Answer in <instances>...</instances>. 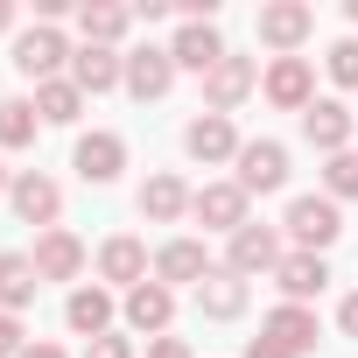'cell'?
<instances>
[{"mask_svg":"<svg viewBox=\"0 0 358 358\" xmlns=\"http://www.w3.org/2000/svg\"><path fill=\"white\" fill-rule=\"evenodd\" d=\"M71 57H78V50H71V43H64V29H50V22H36V29H22V36H15V71H22V78H36V85H50Z\"/></svg>","mask_w":358,"mask_h":358,"instance_id":"6da1fadb","label":"cell"},{"mask_svg":"<svg viewBox=\"0 0 358 358\" xmlns=\"http://www.w3.org/2000/svg\"><path fill=\"white\" fill-rule=\"evenodd\" d=\"M337 232H344V218H337L330 197H295V204H288V239H295V253H323V246H337Z\"/></svg>","mask_w":358,"mask_h":358,"instance_id":"7a4b0ae2","label":"cell"},{"mask_svg":"<svg viewBox=\"0 0 358 358\" xmlns=\"http://www.w3.org/2000/svg\"><path fill=\"white\" fill-rule=\"evenodd\" d=\"M225 267H232L239 281L274 274V267H281V232H274V225H239V232L225 239Z\"/></svg>","mask_w":358,"mask_h":358,"instance_id":"3957f363","label":"cell"},{"mask_svg":"<svg viewBox=\"0 0 358 358\" xmlns=\"http://www.w3.org/2000/svg\"><path fill=\"white\" fill-rule=\"evenodd\" d=\"M260 92H267L281 113H309V106H316V71H309V57H274L267 78H260Z\"/></svg>","mask_w":358,"mask_h":358,"instance_id":"277c9868","label":"cell"},{"mask_svg":"<svg viewBox=\"0 0 358 358\" xmlns=\"http://www.w3.org/2000/svg\"><path fill=\"white\" fill-rule=\"evenodd\" d=\"M309 29H316V8H309V0H267V8H260V43L281 50V57H295Z\"/></svg>","mask_w":358,"mask_h":358,"instance_id":"5b68a950","label":"cell"},{"mask_svg":"<svg viewBox=\"0 0 358 358\" xmlns=\"http://www.w3.org/2000/svg\"><path fill=\"white\" fill-rule=\"evenodd\" d=\"M8 204H15V218H22V225H43V232H57L64 190L50 183L43 169H22V176H15V190H8Z\"/></svg>","mask_w":358,"mask_h":358,"instance_id":"8992f818","label":"cell"},{"mask_svg":"<svg viewBox=\"0 0 358 358\" xmlns=\"http://www.w3.org/2000/svg\"><path fill=\"white\" fill-rule=\"evenodd\" d=\"M190 218H197L204 232H225V239H232L239 225H253V218H246V190H239V183H204V190L190 197Z\"/></svg>","mask_w":358,"mask_h":358,"instance_id":"52a82bcc","label":"cell"},{"mask_svg":"<svg viewBox=\"0 0 358 358\" xmlns=\"http://www.w3.org/2000/svg\"><path fill=\"white\" fill-rule=\"evenodd\" d=\"M281 183H288V148L281 141H246L239 148V190L246 197H267Z\"/></svg>","mask_w":358,"mask_h":358,"instance_id":"ba28073f","label":"cell"},{"mask_svg":"<svg viewBox=\"0 0 358 358\" xmlns=\"http://www.w3.org/2000/svg\"><path fill=\"white\" fill-rule=\"evenodd\" d=\"M169 57H176V71L211 78V71L225 64V36H218V22H183V29H176V43H169Z\"/></svg>","mask_w":358,"mask_h":358,"instance_id":"9c48e42d","label":"cell"},{"mask_svg":"<svg viewBox=\"0 0 358 358\" xmlns=\"http://www.w3.org/2000/svg\"><path fill=\"white\" fill-rule=\"evenodd\" d=\"M253 85H260V64H253V57H232V50H225V64H218V71L204 78V106L232 120V106H239V99L253 92Z\"/></svg>","mask_w":358,"mask_h":358,"instance_id":"30bf717a","label":"cell"},{"mask_svg":"<svg viewBox=\"0 0 358 358\" xmlns=\"http://www.w3.org/2000/svg\"><path fill=\"white\" fill-rule=\"evenodd\" d=\"M302 134H309V148L344 155V148H351V134H358V120H351V106H344V99H316V106L302 113Z\"/></svg>","mask_w":358,"mask_h":358,"instance_id":"8fae6325","label":"cell"},{"mask_svg":"<svg viewBox=\"0 0 358 358\" xmlns=\"http://www.w3.org/2000/svg\"><path fill=\"white\" fill-rule=\"evenodd\" d=\"M183 148H190V162H239V134H232V120L225 113H197L190 127H183Z\"/></svg>","mask_w":358,"mask_h":358,"instance_id":"7c38bea8","label":"cell"},{"mask_svg":"<svg viewBox=\"0 0 358 358\" xmlns=\"http://www.w3.org/2000/svg\"><path fill=\"white\" fill-rule=\"evenodd\" d=\"M204 274H211L204 239H169V246L155 253V281H162V288H197Z\"/></svg>","mask_w":358,"mask_h":358,"instance_id":"4fadbf2b","label":"cell"},{"mask_svg":"<svg viewBox=\"0 0 358 358\" xmlns=\"http://www.w3.org/2000/svg\"><path fill=\"white\" fill-rule=\"evenodd\" d=\"M29 260H36V274H43V281H78V274H85V239L57 225V232H43V239H36V253H29Z\"/></svg>","mask_w":358,"mask_h":358,"instance_id":"5bb4252c","label":"cell"},{"mask_svg":"<svg viewBox=\"0 0 358 358\" xmlns=\"http://www.w3.org/2000/svg\"><path fill=\"white\" fill-rule=\"evenodd\" d=\"M260 337H274L281 351H295V358H309V351H316V309H309V302H281V309H267V323H260Z\"/></svg>","mask_w":358,"mask_h":358,"instance_id":"9a60e30c","label":"cell"},{"mask_svg":"<svg viewBox=\"0 0 358 358\" xmlns=\"http://www.w3.org/2000/svg\"><path fill=\"white\" fill-rule=\"evenodd\" d=\"M71 169L85 176V183H113V176L127 169V141L99 127V134H85V141H78V155H71Z\"/></svg>","mask_w":358,"mask_h":358,"instance_id":"2e32d148","label":"cell"},{"mask_svg":"<svg viewBox=\"0 0 358 358\" xmlns=\"http://www.w3.org/2000/svg\"><path fill=\"white\" fill-rule=\"evenodd\" d=\"M190 197H197V190H183V176H148L134 204H141L148 225H176V218H190Z\"/></svg>","mask_w":358,"mask_h":358,"instance_id":"e0dca14e","label":"cell"},{"mask_svg":"<svg viewBox=\"0 0 358 358\" xmlns=\"http://www.w3.org/2000/svg\"><path fill=\"white\" fill-rule=\"evenodd\" d=\"M169 85H176V57H169V50H155V43H148V50H127V92H134L141 106L162 99Z\"/></svg>","mask_w":358,"mask_h":358,"instance_id":"ac0fdd59","label":"cell"},{"mask_svg":"<svg viewBox=\"0 0 358 358\" xmlns=\"http://www.w3.org/2000/svg\"><path fill=\"white\" fill-rule=\"evenodd\" d=\"M169 316H176V288H162V281H141V288H127V323H134L148 344L169 330Z\"/></svg>","mask_w":358,"mask_h":358,"instance_id":"d6986e66","label":"cell"},{"mask_svg":"<svg viewBox=\"0 0 358 358\" xmlns=\"http://www.w3.org/2000/svg\"><path fill=\"white\" fill-rule=\"evenodd\" d=\"M71 85H78V92H113V85H127V57L85 43V50L71 57Z\"/></svg>","mask_w":358,"mask_h":358,"instance_id":"ffe728a7","label":"cell"},{"mask_svg":"<svg viewBox=\"0 0 358 358\" xmlns=\"http://www.w3.org/2000/svg\"><path fill=\"white\" fill-rule=\"evenodd\" d=\"M99 274L120 281V288H141V281H148V246H141L134 232H113V239L99 246Z\"/></svg>","mask_w":358,"mask_h":358,"instance_id":"44dd1931","label":"cell"},{"mask_svg":"<svg viewBox=\"0 0 358 358\" xmlns=\"http://www.w3.org/2000/svg\"><path fill=\"white\" fill-rule=\"evenodd\" d=\"M197 309H204L211 323H232V316H246V281H239L232 267H211V274L197 281Z\"/></svg>","mask_w":358,"mask_h":358,"instance_id":"7402d4cb","label":"cell"},{"mask_svg":"<svg viewBox=\"0 0 358 358\" xmlns=\"http://www.w3.org/2000/svg\"><path fill=\"white\" fill-rule=\"evenodd\" d=\"M274 281H281V295H288V302H309V295H323L330 267H323V253H281Z\"/></svg>","mask_w":358,"mask_h":358,"instance_id":"603a6c76","label":"cell"},{"mask_svg":"<svg viewBox=\"0 0 358 358\" xmlns=\"http://www.w3.org/2000/svg\"><path fill=\"white\" fill-rule=\"evenodd\" d=\"M64 323H71L85 344H92V337H106V330H113V295H106V288H71Z\"/></svg>","mask_w":358,"mask_h":358,"instance_id":"cb8c5ba5","label":"cell"},{"mask_svg":"<svg viewBox=\"0 0 358 358\" xmlns=\"http://www.w3.org/2000/svg\"><path fill=\"white\" fill-rule=\"evenodd\" d=\"M36 288H43V274H36V260H29V253H0V316L29 309V302H36Z\"/></svg>","mask_w":358,"mask_h":358,"instance_id":"d4e9b609","label":"cell"},{"mask_svg":"<svg viewBox=\"0 0 358 358\" xmlns=\"http://www.w3.org/2000/svg\"><path fill=\"white\" fill-rule=\"evenodd\" d=\"M78 29H85V43L113 50V43L134 29V8H113V0H85V8H78Z\"/></svg>","mask_w":358,"mask_h":358,"instance_id":"484cf974","label":"cell"},{"mask_svg":"<svg viewBox=\"0 0 358 358\" xmlns=\"http://www.w3.org/2000/svg\"><path fill=\"white\" fill-rule=\"evenodd\" d=\"M36 113H43L50 127H71V120L85 113V92H78L71 78H50V85H36Z\"/></svg>","mask_w":358,"mask_h":358,"instance_id":"4316f807","label":"cell"},{"mask_svg":"<svg viewBox=\"0 0 358 358\" xmlns=\"http://www.w3.org/2000/svg\"><path fill=\"white\" fill-rule=\"evenodd\" d=\"M36 127H43L36 99H0V148H29Z\"/></svg>","mask_w":358,"mask_h":358,"instance_id":"83f0119b","label":"cell"},{"mask_svg":"<svg viewBox=\"0 0 358 358\" xmlns=\"http://www.w3.org/2000/svg\"><path fill=\"white\" fill-rule=\"evenodd\" d=\"M323 197H330V204L358 197V148H344V155H330V162H323Z\"/></svg>","mask_w":358,"mask_h":358,"instance_id":"f1b7e54d","label":"cell"},{"mask_svg":"<svg viewBox=\"0 0 358 358\" xmlns=\"http://www.w3.org/2000/svg\"><path fill=\"white\" fill-rule=\"evenodd\" d=\"M323 64H330V78H337L344 92H358V36H344V43H330V57H323Z\"/></svg>","mask_w":358,"mask_h":358,"instance_id":"f546056e","label":"cell"},{"mask_svg":"<svg viewBox=\"0 0 358 358\" xmlns=\"http://www.w3.org/2000/svg\"><path fill=\"white\" fill-rule=\"evenodd\" d=\"M29 351V330H22V316H0V358H22Z\"/></svg>","mask_w":358,"mask_h":358,"instance_id":"4dcf8cb0","label":"cell"},{"mask_svg":"<svg viewBox=\"0 0 358 358\" xmlns=\"http://www.w3.org/2000/svg\"><path fill=\"white\" fill-rule=\"evenodd\" d=\"M85 358H134V337H113V330H106V337L85 344Z\"/></svg>","mask_w":358,"mask_h":358,"instance_id":"1f68e13d","label":"cell"},{"mask_svg":"<svg viewBox=\"0 0 358 358\" xmlns=\"http://www.w3.org/2000/svg\"><path fill=\"white\" fill-rule=\"evenodd\" d=\"M337 330H344V337H358V288L337 302Z\"/></svg>","mask_w":358,"mask_h":358,"instance_id":"d6a6232c","label":"cell"},{"mask_svg":"<svg viewBox=\"0 0 358 358\" xmlns=\"http://www.w3.org/2000/svg\"><path fill=\"white\" fill-rule=\"evenodd\" d=\"M148 358H190V344H183V337H155Z\"/></svg>","mask_w":358,"mask_h":358,"instance_id":"836d02e7","label":"cell"},{"mask_svg":"<svg viewBox=\"0 0 358 358\" xmlns=\"http://www.w3.org/2000/svg\"><path fill=\"white\" fill-rule=\"evenodd\" d=\"M246 358H295V351H281L274 337H253V344H246Z\"/></svg>","mask_w":358,"mask_h":358,"instance_id":"e575fe53","label":"cell"},{"mask_svg":"<svg viewBox=\"0 0 358 358\" xmlns=\"http://www.w3.org/2000/svg\"><path fill=\"white\" fill-rule=\"evenodd\" d=\"M15 22H22V8H15V0H0V36H8Z\"/></svg>","mask_w":358,"mask_h":358,"instance_id":"d590c367","label":"cell"},{"mask_svg":"<svg viewBox=\"0 0 358 358\" xmlns=\"http://www.w3.org/2000/svg\"><path fill=\"white\" fill-rule=\"evenodd\" d=\"M22 358H64V351H57V344H29Z\"/></svg>","mask_w":358,"mask_h":358,"instance_id":"8d00e7d4","label":"cell"},{"mask_svg":"<svg viewBox=\"0 0 358 358\" xmlns=\"http://www.w3.org/2000/svg\"><path fill=\"white\" fill-rule=\"evenodd\" d=\"M8 190H15V176H8V169H0V197H8Z\"/></svg>","mask_w":358,"mask_h":358,"instance_id":"74e56055","label":"cell"},{"mask_svg":"<svg viewBox=\"0 0 358 358\" xmlns=\"http://www.w3.org/2000/svg\"><path fill=\"white\" fill-rule=\"evenodd\" d=\"M344 15H351V22H358V0H344Z\"/></svg>","mask_w":358,"mask_h":358,"instance_id":"f35d334b","label":"cell"}]
</instances>
